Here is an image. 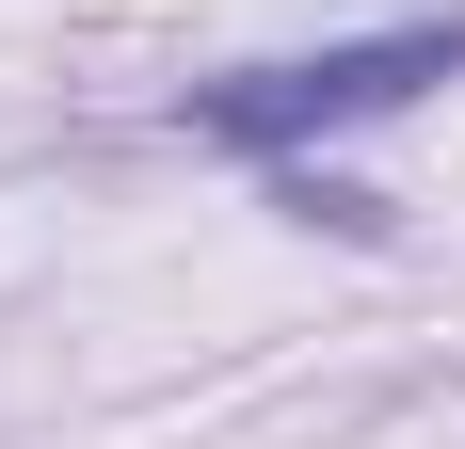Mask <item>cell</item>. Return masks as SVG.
<instances>
[{
	"label": "cell",
	"mask_w": 465,
	"mask_h": 449,
	"mask_svg": "<svg viewBox=\"0 0 465 449\" xmlns=\"http://www.w3.org/2000/svg\"><path fill=\"white\" fill-rule=\"evenodd\" d=\"M433 81H465V16H401V33H337V48H289V65H241V81H193V145L305 161L322 129H370Z\"/></svg>",
	"instance_id": "6da1fadb"
}]
</instances>
